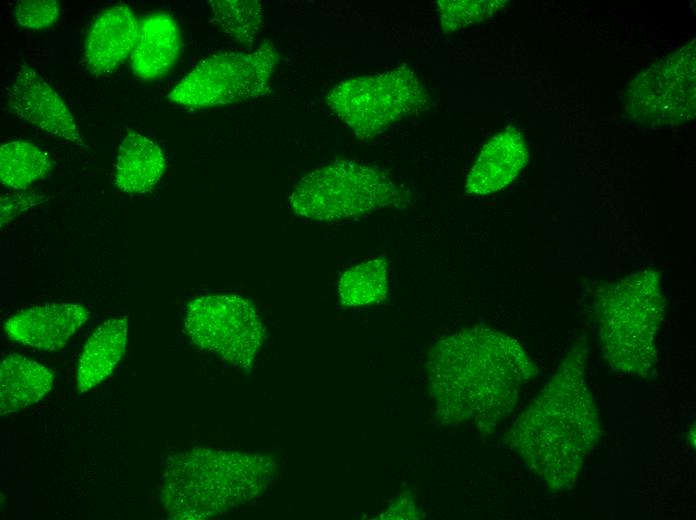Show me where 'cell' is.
Listing matches in <instances>:
<instances>
[{
	"mask_svg": "<svg viewBox=\"0 0 696 520\" xmlns=\"http://www.w3.org/2000/svg\"><path fill=\"white\" fill-rule=\"evenodd\" d=\"M434 397L454 420H492L514 405L520 386L536 367L513 338L484 327L465 329L430 351Z\"/></svg>",
	"mask_w": 696,
	"mask_h": 520,
	"instance_id": "obj_1",
	"label": "cell"
},
{
	"mask_svg": "<svg viewBox=\"0 0 696 520\" xmlns=\"http://www.w3.org/2000/svg\"><path fill=\"white\" fill-rule=\"evenodd\" d=\"M585 347L577 344L512 430V443L555 487L573 483L599 426L584 381Z\"/></svg>",
	"mask_w": 696,
	"mask_h": 520,
	"instance_id": "obj_2",
	"label": "cell"
},
{
	"mask_svg": "<svg viewBox=\"0 0 696 520\" xmlns=\"http://www.w3.org/2000/svg\"><path fill=\"white\" fill-rule=\"evenodd\" d=\"M660 280V272L648 268L598 290L599 339L614 369L644 376L654 367L655 336L665 312Z\"/></svg>",
	"mask_w": 696,
	"mask_h": 520,
	"instance_id": "obj_3",
	"label": "cell"
},
{
	"mask_svg": "<svg viewBox=\"0 0 696 520\" xmlns=\"http://www.w3.org/2000/svg\"><path fill=\"white\" fill-rule=\"evenodd\" d=\"M262 460L243 454L194 449L168 458L161 497L176 519H204L233 507L266 478Z\"/></svg>",
	"mask_w": 696,
	"mask_h": 520,
	"instance_id": "obj_4",
	"label": "cell"
},
{
	"mask_svg": "<svg viewBox=\"0 0 696 520\" xmlns=\"http://www.w3.org/2000/svg\"><path fill=\"white\" fill-rule=\"evenodd\" d=\"M288 201L300 217L328 223L361 217L383 207L403 208L409 197L381 170L338 160L306 174Z\"/></svg>",
	"mask_w": 696,
	"mask_h": 520,
	"instance_id": "obj_5",
	"label": "cell"
},
{
	"mask_svg": "<svg viewBox=\"0 0 696 520\" xmlns=\"http://www.w3.org/2000/svg\"><path fill=\"white\" fill-rule=\"evenodd\" d=\"M429 94L407 67L350 78L336 84L326 103L361 140L371 139L396 122L425 109Z\"/></svg>",
	"mask_w": 696,
	"mask_h": 520,
	"instance_id": "obj_6",
	"label": "cell"
},
{
	"mask_svg": "<svg viewBox=\"0 0 696 520\" xmlns=\"http://www.w3.org/2000/svg\"><path fill=\"white\" fill-rule=\"evenodd\" d=\"M279 62L271 41L251 52L225 51L201 60L168 94L172 103L209 108L265 95Z\"/></svg>",
	"mask_w": 696,
	"mask_h": 520,
	"instance_id": "obj_7",
	"label": "cell"
},
{
	"mask_svg": "<svg viewBox=\"0 0 696 520\" xmlns=\"http://www.w3.org/2000/svg\"><path fill=\"white\" fill-rule=\"evenodd\" d=\"M695 39L663 57L630 83L625 108L650 128H670L695 116Z\"/></svg>",
	"mask_w": 696,
	"mask_h": 520,
	"instance_id": "obj_8",
	"label": "cell"
},
{
	"mask_svg": "<svg viewBox=\"0 0 696 520\" xmlns=\"http://www.w3.org/2000/svg\"><path fill=\"white\" fill-rule=\"evenodd\" d=\"M184 330L200 349L240 369L252 365L263 339L254 304L235 294L202 295L191 300Z\"/></svg>",
	"mask_w": 696,
	"mask_h": 520,
	"instance_id": "obj_9",
	"label": "cell"
},
{
	"mask_svg": "<svg viewBox=\"0 0 696 520\" xmlns=\"http://www.w3.org/2000/svg\"><path fill=\"white\" fill-rule=\"evenodd\" d=\"M9 110L65 141L85 147L75 119L59 94L28 64L19 65L6 88Z\"/></svg>",
	"mask_w": 696,
	"mask_h": 520,
	"instance_id": "obj_10",
	"label": "cell"
},
{
	"mask_svg": "<svg viewBox=\"0 0 696 520\" xmlns=\"http://www.w3.org/2000/svg\"><path fill=\"white\" fill-rule=\"evenodd\" d=\"M90 311L73 303H47L22 310L5 321L7 336L23 345L45 351L63 349L87 322Z\"/></svg>",
	"mask_w": 696,
	"mask_h": 520,
	"instance_id": "obj_11",
	"label": "cell"
},
{
	"mask_svg": "<svg viewBox=\"0 0 696 520\" xmlns=\"http://www.w3.org/2000/svg\"><path fill=\"white\" fill-rule=\"evenodd\" d=\"M139 24L126 5L110 7L97 16L85 43V61L91 74H110L123 63L134 49Z\"/></svg>",
	"mask_w": 696,
	"mask_h": 520,
	"instance_id": "obj_12",
	"label": "cell"
},
{
	"mask_svg": "<svg viewBox=\"0 0 696 520\" xmlns=\"http://www.w3.org/2000/svg\"><path fill=\"white\" fill-rule=\"evenodd\" d=\"M529 153L519 130L508 127L482 148L465 183L472 195H488L509 185L525 167Z\"/></svg>",
	"mask_w": 696,
	"mask_h": 520,
	"instance_id": "obj_13",
	"label": "cell"
},
{
	"mask_svg": "<svg viewBox=\"0 0 696 520\" xmlns=\"http://www.w3.org/2000/svg\"><path fill=\"white\" fill-rule=\"evenodd\" d=\"M181 48V35L174 17L167 13L146 16L139 30L131 55L133 73L143 80L164 76L176 63Z\"/></svg>",
	"mask_w": 696,
	"mask_h": 520,
	"instance_id": "obj_14",
	"label": "cell"
},
{
	"mask_svg": "<svg viewBox=\"0 0 696 520\" xmlns=\"http://www.w3.org/2000/svg\"><path fill=\"white\" fill-rule=\"evenodd\" d=\"M166 158L157 143L130 132L122 140L115 165V184L124 193L145 194L162 178Z\"/></svg>",
	"mask_w": 696,
	"mask_h": 520,
	"instance_id": "obj_15",
	"label": "cell"
},
{
	"mask_svg": "<svg viewBox=\"0 0 696 520\" xmlns=\"http://www.w3.org/2000/svg\"><path fill=\"white\" fill-rule=\"evenodd\" d=\"M127 318H111L103 322L84 345L78 361L77 388L85 393L104 381L125 354Z\"/></svg>",
	"mask_w": 696,
	"mask_h": 520,
	"instance_id": "obj_16",
	"label": "cell"
},
{
	"mask_svg": "<svg viewBox=\"0 0 696 520\" xmlns=\"http://www.w3.org/2000/svg\"><path fill=\"white\" fill-rule=\"evenodd\" d=\"M53 381V373L44 365L20 354L7 356L0 365L1 415L38 402L51 390Z\"/></svg>",
	"mask_w": 696,
	"mask_h": 520,
	"instance_id": "obj_17",
	"label": "cell"
},
{
	"mask_svg": "<svg viewBox=\"0 0 696 520\" xmlns=\"http://www.w3.org/2000/svg\"><path fill=\"white\" fill-rule=\"evenodd\" d=\"M388 262L383 257L365 260L342 273L338 294L343 306L363 307L383 303L389 294Z\"/></svg>",
	"mask_w": 696,
	"mask_h": 520,
	"instance_id": "obj_18",
	"label": "cell"
},
{
	"mask_svg": "<svg viewBox=\"0 0 696 520\" xmlns=\"http://www.w3.org/2000/svg\"><path fill=\"white\" fill-rule=\"evenodd\" d=\"M51 167L49 156L32 143L12 141L0 147L1 183L12 189H26Z\"/></svg>",
	"mask_w": 696,
	"mask_h": 520,
	"instance_id": "obj_19",
	"label": "cell"
},
{
	"mask_svg": "<svg viewBox=\"0 0 696 520\" xmlns=\"http://www.w3.org/2000/svg\"><path fill=\"white\" fill-rule=\"evenodd\" d=\"M213 24L224 35L246 48L255 42L263 22V7L256 0L208 1Z\"/></svg>",
	"mask_w": 696,
	"mask_h": 520,
	"instance_id": "obj_20",
	"label": "cell"
},
{
	"mask_svg": "<svg viewBox=\"0 0 696 520\" xmlns=\"http://www.w3.org/2000/svg\"><path fill=\"white\" fill-rule=\"evenodd\" d=\"M507 1L474 0V1H437V14L442 29L451 33L471 23L482 21L494 14Z\"/></svg>",
	"mask_w": 696,
	"mask_h": 520,
	"instance_id": "obj_21",
	"label": "cell"
},
{
	"mask_svg": "<svg viewBox=\"0 0 696 520\" xmlns=\"http://www.w3.org/2000/svg\"><path fill=\"white\" fill-rule=\"evenodd\" d=\"M56 0H21L14 9L18 25L29 29H43L51 26L59 16Z\"/></svg>",
	"mask_w": 696,
	"mask_h": 520,
	"instance_id": "obj_22",
	"label": "cell"
},
{
	"mask_svg": "<svg viewBox=\"0 0 696 520\" xmlns=\"http://www.w3.org/2000/svg\"><path fill=\"white\" fill-rule=\"evenodd\" d=\"M35 196L37 195L15 194L1 198V226L3 227L16 215L35 205L37 203Z\"/></svg>",
	"mask_w": 696,
	"mask_h": 520,
	"instance_id": "obj_23",
	"label": "cell"
}]
</instances>
